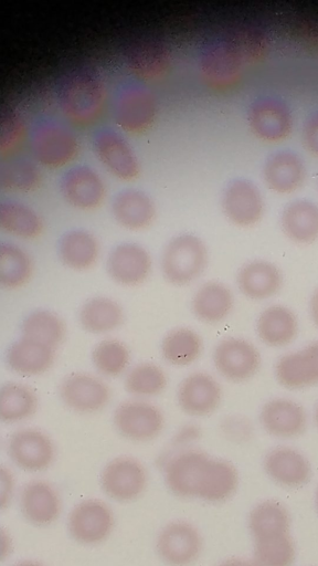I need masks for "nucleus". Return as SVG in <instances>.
<instances>
[{
	"label": "nucleus",
	"mask_w": 318,
	"mask_h": 566,
	"mask_svg": "<svg viewBox=\"0 0 318 566\" xmlns=\"http://www.w3.org/2000/svg\"><path fill=\"white\" fill-rule=\"evenodd\" d=\"M55 94L62 113L74 125H91L104 111L105 85L93 67L81 65L66 71L57 81Z\"/></svg>",
	"instance_id": "1"
},
{
	"label": "nucleus",
	"mask_w": 318,
	"mask_h": 566,
	"mask_svg": "<svg viewBox=\"0 0 318 566\" xmlns=\"http://www.w3.org/2000/svg\"><path fill=\"white\" fill-rule=\"evenodd\" d=\"M208 264V249L203 240L190 232L178 233L165 244L160 255L163 280L176 287L197 281Z\"/></svg>",
	"instance_id": "2"
},
{
	"label": "nucleus",
	"mask_w": 318,
	"mask_h": 566,
	"mask_svg": "<svg viewBox=\"0 0 318 566\" xmlns=\"http://www.w3.org/2000/svg\"><path fill=\"white\" fill-rule=\"evenodd\" d=\"M115 431L125 440L146 443L157 439L166 427L162 409L151 400L127 398L112 412Z\"/></svg>",
	"instance_id": "3"
},
{
	"label": "nucleus",
	"mask_w": 318,
	"mask_h": 566,
	"mask_svg": "<svg viewBox=\"0 0 318 566\" xmlns=\"http://www.w3.org/2000/svg\"><path fill=\"white\" fill-rule=\"evenodd\" d=\"M114 120L123 130L140 134L148 130L157 115L153 92L139 80L123 82L114 96Z\"/></svg>",
	"instance_id": "4"
},
{
	"label": "nucleus",
	"mask_w": 318,
	"mask_h": 566,
	"mask_svg": "<svg viewBox=\"0 0 318 566\" xmlns=\"http://www.w3.org/2000/svg\"><path fill=\"white\" fill-rule=\"evenodd\" d=\"M57 396L70 411L88 416L108 407L112 389L106 379L96 373L74 370L60 380Z\"/></svg>",
	"instance_id": "5"
},
{
	"label": "nucleus",
	"mask_w": 318,
	"mask_h": 566,
	"mask_svg": "<svg viewBox=\"0 0 318 566\" xmlns=\"http://www.w3.org/2000/svg\"><path fill=\"white\" fill-rule=\"evenodd\" d=\"M30 146L34 158L50 168L64 166L78 153V142L73 130L52 117H41L32 124Z\"/></svg>",
	"instance_id": "6"
},
{
	"label": "nucleus",
	"mask_w": 318,
	"mask_h": 566,
	"mask_svg": "<svg viewBox=\"0 0 318 566\" xmlns=\"http://www.w3.org/2000/svg\"><path fill=\"white\" fill-rule=\"evenodd\" d=\"M244 60L229 36L206 41L199 54V70L211 87L224 90L239 82Z\"/></svg>",
	"instance_id": "7"
},
{
	"label": "nucleus",
	"mask_w": 318,
	"mask_h": 566,
	"mask_svg": "<svg viewBox=\"0 0 318 566\" xmlns=\"http://www.w3.org/2000/svg\"><path fill=\"white\" fill-rule=\"evenodd\" d=\"M211 458L195 448L168 452L162 462L166 486L176 496L197 497Z\"/></svg>",
	"instance_id": "8"
},
{
	"label": "nucleus",
	"mask_w": 318,
	"mask_h": 566,
	"mask_svg": "<svg viewBox=\"0 0 318 566\" xmlns=\"http://www.w3.org/2000/svg\"><path fill=\"white\" fill-rule=\"evenodd\" d=\"M7 451L17 468L30 473L45 471L56 457L52 437L36 427H21L14 430L9 436Z\"/></svg>",
	"instance_id": "9"
},
{
	"label": "nucleus",
	"mask_w": 318,
	"mask_h": 566,
	"mask_svg": "<svg viewBox=\"0 0 318 566\" xmlns=\"http://www.w3.org/2000/svg\"><path fill=\"white\" fill-rule=\"evenodd\" d=\"M148 473L141 461L131 455L109 460L100 471L99 485L112 500L126 503L138 499L147 488Z\"/></svg>",
	"instance_id": "10"
},
{
	"label": "nucleus",
	"mask_w": 318,
	"mask_h": 566,
	"mask_svg": "<svg viewBox=\"0 0 318 566\" xmlns=\"http://www.w3.org/2000/svg\"><path fill=\"white\" fill-rule=\"evenodd\" d=\"M105 271L115 284L123 287H137L150 277L152 258L142 244L123 241L108 251Z\"/></svg>",
	"instance_id": "11"
},
{
	"label": "nucleus",
	"mask_w": 318,
	"mask_h": 566,
	"mask_svg": "<svg viewBox=\"0 0 318 566\" xmlns=\"http://www.w3.org/2000/svg\"><path fill=\"white\" fill-rule=\"evenodd\" d=\"M223 390L211 374L195 370L184 376L176 388V403L188 417L203 418L218 410Z\"/></svg>",
	"instance_id": "12"
},
{
	"label": "nucleus",
	"mask_w": 318,
	"mask_h": 566,
	"mask_svg": "<svg viewBox=\"0 0 318 566\" xmlns=\"http://www.w3.org/2000/svg\"><path fill=\"white\" fill-rule=\"evenodd\" d=\"M213 365L221 377L231 382H244L254 377L261 367L258 349L247 339L229 336L214 347Z\"/></svg>",
	"instance_id": "13"
},
{
	"label": "nucleus",
	"mask_w": 318,
	"mask_h": 566,
	"mask_svg": "<svg viewBox=\"0 0 318 566\" xmlns=\"http://www.w3.org/2000/svg\"><path fill=\"white\" fill-rule=\"evenodd\" d=\"M115 524L112 509L102 500L86 499L77 503L67 516L71 537L87 546L103 543Z\"/></svg>",
	"instance_id": "14"
},
{
	"label": "nucleus",
	"mask_w": 318,
	"mask_h": 566,
	"mask_svg": "<svg viewBox=\"0 0 318 566\" xmlns=\"http://www.w3.org/2000/svg\"><path fill=\"white\" fill-rule=\"evenodd\" d=\"M156 551L169 566H189L202 551V537L194 525L187 521H171L158 533Z\"/></svg>",
	"instance_id": "15"
},
{
	"label": "nucleus",
	"mask_w": 318,
	"mask_h": 566,
	"mask_svg": "<svg viewBox=\"0 0 318 566\" xmlns=\"http://www.w3.org/2000/svg\"><path fill=\"white\" fill-rule=\"evenodd\" d=\"M96 156L117 178L131 180L139 175L138 158L127 140L109 127L96 129L92 137Z\"/></svg>",
	"instance_id": "16"
},
{
	"label": "nucleus",
	"mask_w": 318,
	"mask_h": 566,
	"mask_svg": "<svg viewBox=\"0 0 318 566\" xmlns=\"http://www.w3.org/2000/svg\"><path fill=\"white\" fill-rule=\"evenodd\" d=\"M221 207L232 223L239 227H251L262 218L264 200L258 187L253 181L235 178L223 189Z\"/></svg>",
	"instance_id": "17"
},
{
	"label": "nucleus",
	"mask_w": 318,
	"mask_h": 566,
	"mask_svg": "<svg viewBox=\"0 0 318 566\" xmlns=\"http://www.w3.org/2000/svg\"><path fill=\"white\" fill-rule=\"evenodd\" d=\"M124 57L127 67L141 82L163 77L172 61L169 46L156 38L132 41L127 46Z\"/></svg>",
	"instance_id": "18"
},
{
	"label": "nucleus",
	"mask_w": 318,
	"mask_h": 566,
	"mask_svg": "<svg viewBox=\"0 0 318 566\" xmlns=\"http://www.w3.org/2000/svg\"><path fill=\"white\" fill-rule=\"evenodd\" d=\"M56 350L46 344L19 336L6 349L4 363L18 376L39 377L53 367Z\"/></svg>",
	"instance_id": "19"
},
{
	"label": "nucleus",
	"mask_w": 318,
	"mask_h": 566,
	"mask_svg": "<svg viewBox=\"0 0 318 566\" xmlns=\"http://www.w3.org/2000/svg\"><path fill=\"white\" fill-rule=\"evenodd\" d=\"M20 512L32 525L47 526L60 516L62 502L55 486L44 480L26 482L19 493Z\"/></svg>",
	"instance_id": "20"
},
{
	"label": "nucleus",
	"mask_w": 318,
	"mask_h": 566,
	"mask_svg": "<svg viewBox=\"0 0 318 566\" xmlns=\"http://www.w3.org/2000/svg\"><path fill=\"white\" fill-rule=\"evenodd\" d=\"M247 122L252 132L265 142L282 140L292 129L289 108L275 97L253 101L247 111Z\"/></svg>",
	"instance_id": "21"
},
{
	"label": "nucleus",
	"mask_w": 318,
	"mask_h": 566,
	"mask_svg": "<svg viewBox=\"0 0 318 566\" xmlns=\"http://www.w3.org/2000/svg\"><path fill=\"white\" fill-rule=\"evenodd\" d=\"M126 319L123 304L116 298L97 294L87 297L78 307L77 323L89 335L108 336Z\"/></svg>",
	"instance_id": "22"
},
{
	"label": "nucleus",
	"mask_w": 318,
	"mask_h": 566,
	"mask_svg": "<svg viewBox=\"0 0 318 566\" xmlns=\"http://www.w3.org/2000/svg\"><path fill=\"white\" fill-rule=\"evenodd\" d=\"M60 189L64 199L78 209L97 207L105 196V184L89 166L76 165L63 172Z\"/></svg>",
	"instance_id": "23"
},
{
	"label": "nucleus",
	"mask_w": 318,
	"mask_h": 566,
	"mask_svg": "<svg viewBox=\"0 0 318 566\" xmlns=\"http://www.w3.org/2000/svg\"><path fill=\"white\" fill-rule=\"evenodd\" d=\"M99 254L100 245L97 238L86 229L66 230L56 242L59 261L74 272H86L94 268Z\"/></svg>",
	"instance_id": "24"
},
{
	"label": "nucleus",
	"mask_w": 318,
	"mask_h": 566,
	"mask_svg": "<svg viewBox=\"0 0 318 566\" xmlns=\"http://www.w3.org/2000/svg\"><path fill=\"white\" fill-rule=\"evenodd\" d=\"M259 421L271 436L287 439L298 437L305 431L307 416L299 403L276 398L264 403L259 412Z\"/></svg>",
	"instance_id": "25"
},
{
	"label": "nucleus",
	"mask_w": 318,
	"mask_h": 566,
	"mask_svg": "<svg viewBox=\"0 0 318 566\" xmlns=\"http://www.w3.org/2000/svg\"><path fill=\"white\" fill-rule=\"evenodd\" d=\"M193 316L201 323L215 325L226 319L234 307L232 290L219 281H208L193 293L190 302Z\"/></svg>",
	"instance_id": "26"
},
{
	"label": "nucleus",
	"mask_w": 318,
	"mask_h": 566,
	"mask_svg": "<svg viewBox=\"0 0 318 566\" xmlns=\"http://www.w3.org/2000/svg\"><path fill=\"white\" fill-rule=\"evenodd\" d=\"M112 213L116 222L128 230L148 228L156 216L151 197L137 188L119 190L112 200Z\"/></svg>",
	"instance_id": "27"
},
{
	"label": "nucleus",
	"mask_w": 318,
	"mask_h": 566,
	"mask_svg": "<svg viewBox=\"0 0 318 566\" xmlns=\"http://www.w3.org/2000/svg\"><path fill=\"white\" fill-rule=\"evenodd\" d=\"M264 469L276 483L287 488L305 485L311 475L308 460L297 450L278 447L271 450L264 459Z\"/></svg>",
	"instance_id": "28"
},
{
	"label": "nucleus",
	"mask_w": 318,
	"mask_h": 566,
	"mask_svg": "<svg viewBox=\"0 0 318 566\" xmlns=\"http://www.w3.org/2000/svg\"><path fill=\"white\" fill-rule=\"evenodd\" d=\"M236 284L240 292L254 301L274 296L283 285V275L273 263L254 260L245 263L237 272Z\"/></svg>",
	"instance_id": "29"
},
{
	"label": "nucleus",
	"mask_w": 318,
	"mask_h": 566,
	"mask_svg": "<svg viewBox=\"0 0 318 566\" xmlns=\"http://www.w3.org/2000/svg\"><path fill=\"white\" fill-rule=\"evenodd\" d=\"M203 347V340L197 331L188 326H176L162 336L159 350L166 364L184 368L200 358Z\"/></svg>",
	"instance_id": "30"
},
{
	"label": "nucleus",
	"mask_w": 318,
	"mask_h": 566,
	"mask_svg": "<svg viewBox=\"0 0 318 566\" xmlns=\"http://www.w3.org/2000/svg\"><path fill=\"white\" fill-rule=\"evenodd\" d=\"M305 175L306 169L301 158L290 150L272 154L263 168L267 187L279 193H289L299 188Z\"/></svg>",
	"instance_id": "31"
},
{
	"label": "nucleus",
	"mask_w": 318,
	"mask_h": 566,
	"mask_svg": "<svg viewBox=\"0 0 318 566\" xmlns=\"http://www.w3.org/2000/svg\"><path fill=\"white\" fill-rule=\"evenodd\" d=\"M39 397L28 384L9 380L0 387V421L4 424H20L38 411Z\"/></svg>",
	"instance_id": "32"
},
{
	"label": "nucleus",
	"mask_w": 318,
	"mask_h": 566,
	"mask_svg": "<svg viewBox=\"0 0 318 566\" xmlns=\"http://www.w3.org/2000/svg\"><path fill=\"white\" fill-rule=\"evenodd\" d=\"M124 389L130 398L152 400L165 392L169 377L158 363L142 360L132 364L123 377Z\"/></svg>",
	"instance_id": "33"
},
{
	"label": "nucleus",
	"mask_w": 318,
	"mask_h": 566,
	"mask_svg": "<svg viewBox=\"0 0 318 566\" xmlns=\"http://www.w3.org/2000/svg\"><path fill=\"white\" fill-rule=\"evenodd\" d=\"M280 224L292 241L311 243L318 239V206L307 199L294 200L283 209Z\"/></svg>",
	"instance_id": "34"
},
{
	"label": "nucleus",
	"mask_w": 318,
	"mask_h": 566,
	"mask_svg": "<svg viewBox=\"0 0 318 566\" xmlns=\"http://www.w3.org/2000/svg\"><path fill=\"white\" fill-rule=\"evenodd\" d=\"M298 332L295 314L283 305L266 307L256 322L258 338L267 346L283 347L290 344Z\"/></svg>",
	"instance_id": "35"
},
{
	"label": "nucleus",
	"mask_w": 318,
	"mask_h": 566,
	"mask_svg": "<svg viewBox=\"0 0 318 566\" xmlns=\"http://www.w3.org/2000/svg\"><path fill=\"white\" fill-rule=\"evenodd\" d=\"M20 336L57 349L65 340L67 328L60 314L50 308L39 307L28 312L20 323Z\"/></svg>",
	"instance_id": "36"
},
{
	"label": "nucleus",
	"mask_w": 318,
	"mask_h": 566,
	"mask_svg": "<svg viewBox=\"0 0 318 566\" xmlns=\"http://www.w3.org/2000/svg\"><path fill=\"white\" fill-rule=\"evenodd\" d=\"M91 364L94 373L104 379L124 377L131 366V353L128 345L116 337L106 336L91 350Z\"/></svg>",
	"instance_id": "37"
},
{
	"label": "nucleus",
	"mask_w": 318,
	"mask_h": 566,
	"mask_svg": "<svg viewBox=\"0 0 318 566\" xmlns=\"http://www.w3.org/2000/svg\"><path fill=\"white\" fill-rule=\"evenodd\" d=\"M34 264L31 255L20 245L0 242V286L7 291H17L32 280Z\"/></svg>",
	"instance_id": "38"
},
{
	"label": "nucleus",
	"mask_w": 318,
	"mask_h": 566,
	"mask_svg": "<svg viewBox=\"0 0 318 566\" xmlns=\"http://www.w3.org/2000/svg\"><path fill=\"white\" fill-rule=\"evenodd\" d=\"M239 485L235 467L223 459L211 458L198 499L210 503H221L230 499Z\"/></svg>",
	"instance_id": "39"
},
{
	"label": "nucleus",
	"mask_w": 318,
	"mask_h": 566,
	"mask_svg": "<svg viewBox=\"0 0 318 566\" xmlns=\"http://www.w3.org/2000/svg\"><path fill=\"white\" fill-rule=\"evenodd\" d=\"M0 228L21 239H35L43 232V220L30 206L17 200L0 202Z\"/></svg>",
	"instance_id": "40"
},
{
	"label": "nucleus",
	"mask_w": 318,
	"mask_h": 566,
	"mask_svg": "<svg viewBox=\"0 0 318 566\" xmlns=\"http://www.w3.org/2000/svg\"><path fill=\"white\" fill-rule=\"evenodd\" d=\"M290 517L278 502L264 501L250 513L248 528L254 541L265 539L289 533Z\"/></svg>",
	"instance_id": "41"
},
{
	"label": "nucleus",
	"mask_w": 318,
	"mask_h": 566,
	"mask_svg": "<svg viewBox=\"0 0 318 566\" xmlns=\"http://www.w3.org/2000/svg\"><path fill=\"white\" fill-rule=\"evenodd\" d=\"M42 180L38 166L26 158L2 160L0 165V188L30 192L35 190Z\"/></svg>",
	"instance_id": "42"
},
{
	"label": "nucleus",
	"mask_w": 318,
	"mask_h": 566,
	"mask_svg": "<svg viewBox=\"0 0 318 566\" xmlns=\"http://www.w3.org/2000/svg\"><path fill=\"white\" fill-rule=\"evenodd\" d=\"M258 566H292L295 545L290 534L254 541V559Z\"/></svg>",
	"instance_id": "43"
},
{
	"label": "nucleus",
	"mask_w": 318,
	"mask_h": 566,
	"mask_svg": "<svg viewBox=\"0 0 318 566\" xmlns=\"http://www.w3.org/2000/svg\"><path fill=\"white\" fill-rule=\"evenodd\" d=\"M276 378L288 389H300L314 384L304 350L286 354L275 367Z\"/></svg>",
	"instance_id": "44"
},
{
	"label": "nucleus",
	"mask_w": 318,
	"mask_h": 566,
	"mask_svg": "<svg viewBox=\"0 0 318 566\" xmlns=\"http://www.w3.org/2000/svg\"><path fill=\"white\" fill-rule=\"evenodd\" d=\"M25 123L18 109L3 107L0 115V156L11 155L25 137Z\"/></svg>",
	"instance_id": "45"
},
{
	"label": "nucleus",
	"mask_w": 318,
	"mask_h": 566,
	"mask_svg": "<svg viewBox=\"0 0 318 566\" xmlns=\"http://www.w3.org/2000/svg\"><path fill=\"white\" fill-rule=\"evenodd\" d=\"M229 38L237 48L244 62L257 61L266 52L267 38L255 25L245 24L237 27Z\"/></svg>",
	"instance_id": "46"
},
{
	"label": "nucleus",
	"mask_w": 318,
	"mask_h": 566,
	"mask_svg": "<svg viewBox=\"0 0 318 566\" xmlns=\"http://www.w3.org/2000/svg\"><path fill=\"white\" fill-rule=\"evenodd\" d=\"M221 434L233 443L248 441L253 434L251 421L241 415H229L220 421Z\"/></svg>",
	"instance_id": "47"
},
{
	"label": "nucleus",
	"mask_w": 318,
	"mask_h": 566,
	"mask_svg": "<svg viewBox=\"0 0 318 566\" xmlns=\"http://www.w3.org/2000/svg\"><path fill=\"white\" fill-rule=\"evenodd\" d=\"M201 428L194 422H187L176 429L171 439L169 452L181 451L193 448L192 446L200 439Z\"/></svg>",
	"instance_id": "48"
},
{
	"label": "nucleus",
	"mask_w": 318,
	"mask_h": 566,
	"mask_svg": "<svg viewBox=\"0 0 318 566\" xmlns=\"http://www.w3.org/2000/svg\"><path fill=\"white\" fill-rule=\"evenodd\" d=\"M303 142L311 154L318 156V112L306 119L303 127Z\"/></svg>",
	"instance_id": "49"
},
{
	"label": "nucleus",
	"mask_w": 318,
	"mask_h": 566,
	"mask_svg": "<svg viewBox=\"0 0 318 566\" xmlns=\"http://www.w3.org/2000/svg\"><path fill=\"white\" fill-rule=\"evenodd\" d=\"M13 492V476L11 471L6 468H0V507H4L10 502Z\"/></svg>",
	"instance_id": "50"
},
{
	"label": "nucleus",
	"mask_w": 318,
	"mask_h": 566,
	"mask_svg": "<svg viewBox=\"0 0 318 566\" xmlns=\"http://www.w3.org/2000/svg\"><path fill=\"white\" fill-rule=\"evenodd\" d=\"M306 354L310 374L315 380V384H318V342L311 343L306 348H304Z\"/></svg>",
	"instance_id": "51"
},
{
	"label": "nucleus",
	"mask_w": 318,
	"mask_h": 566,
	"mask_svg": "<svg viewBox=\"0 0 318 566\" xmlns=\"http://www.w3.org/2000/svg\"><path fill=\"white\" fill-rule=\"evenodd\" d=\"M218 566H258L254 560L244 558H229Z\"/></svg>",
	"instance_id": "52"
},
{
	"label": "nucleus",
	"mask_w": 318,
	"mask_h": 566,
	"mask_svg": "<svg viewBox=\"0 0 318 566\" xmlns=\"http://www.w3.org/2000/svg\"><path fill=\"white\" fill-rule=\"evenodd\" d=\"M310 314L315 324L318 326V289L314 292L310 300Z\"/></svg>",
	"instance_id": "53"
},
{
	"label": "nucleus",
	"mask_w": 318,
	"mask_h": 566,
	"mask_svg": "<svg viewBox=\"0 0 318 566\" xmlns=\"http://www.w3.org/2000/svg\"><path fill=\"white\" fill-rule=\"evenodd\" d=\"M12 566H45V565H43L42 563L36 562V560L24 559V560H20L18 563L13 564Z\"/></svg>",
	"instance_id": "54"
},
{
	"label": "nucleus",
	"mask_w": 318,
	"mask_h": 566,
	"mask_svg": "<svg viewBox=\"0 0 318 566\" xmlns=\"http://www.w3.org/2000/svg\"><path fill=\"white\" fill-rule=\"evenodd\" d=\"M315 418H316V422H317V424H318V407H317V409H316Z\"/></svg>",
	"instance_id": "55"
},
{
	"label": "nucleus",
	"mask_w": 318,
	"mask_h": 566,
	"mask_svg": "<svg viewBox=\"0 0 318 566\" xmlns=\"http://www.w3.org/2000/svg\"><path fill=\"white\" fill-rule=\"evenodd\" d=\"M316 503H317V507H318V490H317V495H316Z\"/></svg>",
	"instance_id": "56"
}]
</instances>
